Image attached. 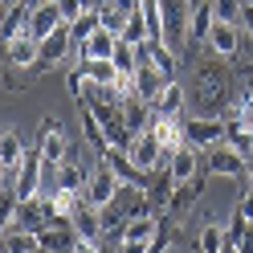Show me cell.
I'll return each instance as SVG.
<instances>
[{"label":"cell","mask_w":253,"mask_h":253,"mask_svg":"<svg viewBox=\"0 0 253 253\" xmlns=\"http://www.w3.org/2000/svg\"><path fill=\"white\" fill-rule=\"evenodd\" d=\"M41 180H45V160L37 147H25L21 164L12 168V192H17V200H33L41 196Z\"/></svg>","instance_id":"1"},{"label":"cell","mask_w":253,"mask_h":253,"mask_svg":"<svg viewBox=\"0 0 253 253\" xmlns=\"http://www.w3.org/2000/svg\"><path fill=\"white\" fill-rule=\"evenodd\" d=\"M37 151H41V160L53 164V168L70 155V135H66V123L61 119H41V126H37Z\"/></svg>","instance_id":"2"},{"label":"cell","mask_w":253,"mask_h":253,"mask_svg":"<svg viewBox=\"0 0 253 253\" xmlns=\"http://www.w3.org/2000/svg\"><path fill=\"white\" fill-rule=\"evenodd\" d=\"M245 164H249V160H245V155L237 151V147H229L225 139H220L216 147H209V171H212V176H225V180H241L245 171H249Z\"/></svg>","instance_id":"3"},{"label":"cell","mask_w":253,"mask_h":253,"mask_svg":"<svg viewBox=\"0 0 253 253\" xmlns=\"http://www.w3.org/2000/svg\"><path fill=\"white\" fill-rule=\"evenodd\" d=\"M70 45H74L70 25H61V29H53L49 37H41V57H37L33 74H45V70H53L57 61H66V57H70Z\"/></svg>","instance_id":"4"},{"label":"cell","mask_w":253,"mask_h":253,"mask_svg":"<svg viewBox=\"0 0 253 253\" xmlns=\"http://www.w3.org/2000/svg\"><path fill=\"white\" fill-rule=\"evenodd\" d=\"M0 53H4V66H12V70H33L37 57H41V41L33 33H21L8 45H0Z\"/></svg>","instance_id":"5"},{"label":"cell","mask_w":253,"mask_h":253,"mask_svg":"<svg viewBox=\"0 0 253 253\" xmlns=\"http://www.w3.org/2000/svg\"><path fill=\"white\" fill-rule=\"evenodd\" d=\"M184 139L192 147H216L225 139V119H209V115L184 119Z\"/></svg>","instance_id":"6"},{"label":"cell","mask_w":253,"mask_h":253,"mask_svg":"<svg viewBox=\"0 0 253 253\" xmlns=\"http://www.w3.org/2000/svg\"><path fill=\"white\" fill-rule=\"evenodd\" d=\"M164 4V41L180 49L188 37V0H160Z\"/></svg>","instance_id":"7"},{"label":"cell","mask_w":253,"mask_h":253,"mask_svg":"<svg viewBox=\"0 0 253 253\" xmlns=\"http://www.w3.org/2000/svg\"><path fill=\"white\" fill-rule=\"evenodd\" d=\"M115 188H119V176L110 171L106 160H98V164H94V171H90V180H86V192H82V196H86L90 204H98V209H102V204H110Z\"/></svg>","instance_id":"8"},{"label":"cell","mask_w":253,"mask_h":253,"mask_svg":"<svg viewBox=\"0 0 253 253\" xmlns=\"http://www.w3.org/2000/svg\"><path fill=\"white\" fill-rule=\"evenodd\" d=\"M196 171H200V147H192L184 139V143L168 155V176H171V184H188Z\"/></svg>","instance_id":"9"},{"label":"cell","mask_w":253,"mask_h":253,"mask_svg":"<svg viewBox=\"0 0 253 253\" xmlns=\"http://www.w3.org/2000/svg\"><path fill=\"white\" fill-rule=\"evenodd\" d=\"M200 188H204V171H196L188 184H171V192H168V204H164V212L171 220H180L188 216V209H192V200L200 196Z\"/></svg>","instance_id":"10"},{"label":"cell","mask_w":253,"mask_h":253,"mask_svg":"<svg viewBox=\"0 0 253 253\" xmlns=\"http://www.w3.org/2000/svg\"><path fill=\"white\" fill-rule=\"evenodd\" d=\"M53 220V204H49V196H33V200H17V225L21 229H29V233H37V229H45Z\"/></svg>","instance_id":"11"},{"label":"cell","mask_w":253,"mask_h":253,"mask_svg":"<svg viewBox=\"0 0 253 253\" xmlns=\"http://www.w3.org/2000/svg\"><path fill=\"white\" fill-rule=\"evenodd\" d=\"M29 17H33V4L29 0H17V4L0 8V45H8L12 37L29 33Z\"/></svg>","instance_id":"12"},{"label":"cell","mask_w":253,"mask_h":253,"mask_svg":"<svg viewBox=\"0 0 253 253\" xmlns=\"http://www.w3.org/2000/svg\"><path fill=\"white\" fill-rule=\"evenodd\" d=\"M70 220H74L78 241H98V237L106 233V225H102V209H98V204H90L86 196H82V204H78V212H74Z\"/></svg>","instance_id":"13"},{"label":"cell","mask_w":253,"mask_h":253,"mask_svg":"<svg viewBox=\"0 0 253 253\" xmlns=\"http://www.w3.org/2000/svg\"><path fill=\"white\" fill-rule=\"evenodd\" d=\"M196 86H200V98L204 102H220L229 94V74L216 66V61H204L196 70Z\"/></svg>","instance_id":"14"},{"label":"cell","mask_w":253,"mask_h":253,"mask_svg":"<svg viewBox=\"0 0 253 253\" xmlns=\"http://www.w3.org/2000/svg\"><path fill=\"white\" fill-rule=\"evenodd\" d=\"M131 86H135L139 98L155 102V94L168 86V74H164V70H155V66H151V57H143V61L135 66V74H131Z\"/></svg>","instance_id":"15"},{"label":"cell","mask_w":253,"mask_h":253,"mask_svg":"<svg viewBox=\"0 0 253 253\" xmlns=\"http://www.w3.org/2000/svg\"><path fill=\"white\" fill-rule=\"evenodd\" d=\"M209 49H212L216 57H233L237 49H241V29L229 25V21H212V29H209Z\"/></svg>","instance_id":"16"},{"label":"cell","mask_w":253,"mask_h":253,"mask_svg":"<svg viewBox=\"0 0 253 253\" xmlns=\"http://www.w3.org/2000/svg\"><path fill=\"white\" fill-rule=\"evenodd\" d=\"M147 131H155V139L164 143L168 155L184 143V119H180V115H155V123L147 126Z\"/></svg>","instance_id":"17"},{"label":"cell","mask_w":253,"mask_h":253,"mask_svg":"<svg viewBox=\"0 0 253 253\" xmlns=\"http://www.w3.org/2000/svg\"><path fill=\"white\" fill-rule=\"evenodd\" d=\"M212 21V0H188V37L192 41H209Z\"/></svg>","instance_id":"18"},{"label":"cell","mask_w":253,"mask_h":253,"mask_svg":"<svg viewBox=\"0 0 253 253\" xmlns=\"http://www.w3.org/2000/svg\"><path fill=\"white\" fill-rule=\"evenodd\" d=\"M102 160H106V164H110V171L119 176V184H143V188H147V171H139V168L131 164V155H126V151L106 147V151H102Z\"/></svg>","instance_id":"19"},{"label":"cell","mask_w":253,"mask_h":253,"mask_svg":"<svg viewBox=\"0 0 253 253\" xmlns=\"http://www.w3.org/2000/svg\"><path fill=\"white\" fill-rule=\"evenodd\" d=\"M61 25H66V21H61L57 4H53V0H41V4L33 8V17H29V33L41 41V37H49L53 29H61Z\"/></svg>","instance_id":"20"},{"label":"cell","mask_w":253,"mask_h":253,"mask_svg":"<svg viewBox=\"0 0 253 253\" xmlns=\"http://www.w3.org/2000/svg\"><path fill=\"white\" fill-rule=\"evenodd\" d=\"M115 45H119V33H110V29H98L90 41L78 45V66H82L86 57H115Z\"/></svg>","instance_id":"21"},{"label":"cell","mask_w":253,"mask_h":253,"mask_svg":"<svg viewBox=\"0 0 253 253\" xmlns=\"http://www.w3.org/2000/svg\"><path fill=\"white\" fill-rule=\"evenodd\" d=\"M78 70H82L90 82H102V86H115L119 78H123V70L115 66V57H86Z\"/></svg>","instance_id":"22"},{"label":"cell","mask_w":253,"mask_h":253,"mask_svg":"<svg viewBox=\"0 0 253 253\" xmlns=\"http://www.w3.org/2000/svg\"><path fill=\"white\" fill-rule=\"evenodd\" d=\"M0 241H4V249H8V253H37V249H41V245H37V233L21 229L17 220H12V225L0 233Z\"/></svg>","instance_id":"23"},{"label":"cell","mask_w":253,"mask_h":253,"mask_svg":"<svg viewBox=\"0 0 253 253\" xmlns=\"http://www.w3.org/2000/svg\"><path fill=\"white\" fill-rule=\"evenodd\" d=\"M151 110H155V115H180V110H184V86L168 78V86H164L160 94H155Z\"/></svg>","instance_id":"24"},{"label":"cell","mask_w":253,"mask_h":253,"mask_svg":"<svg viewBox=\"0 0 253 253\" xmlns=\"http://www.w3.org/2000/svg\"><path fill=\"white\" fill-rule=\"evenodd\" d=\"M21 155H25V139H21V131H17V126H4V131H0V164L17 168Z\"/></svg>","instance_id":"25"},{"label":"cell","mask_w":253,"mask_h":253,"mask_svg":"<svg viewBox=\"0 0 253 253\" xmlns=\"http://www.w3.org/2000/svg\"><path fill=\"white\" fill-rule=\"evenodd\" d=\"M143 57H151V66L164 70L168 78H171V70H176V49H171L168 41H147L143 45Z\"/></svg>","instance_id":"26"},{"label":"cell","mask_w":253,"mask_h":253,"mask_svg":"<svg viewBox=\"0 0 253 253\" xmlns=\"http://www.w3.org/2000/svg\"><path fill=\"white\" fill-rule=\"evenodd\" d=\"M102 29V17H98V8H86L82 17H78L74 25H70V33H74V45H82V41H90L94 33Z\"/></svg>","instance_id":"27"},{"label":"cell","mask_w":253,"mask_h":253,"mask_svg":"<svg viewBox=\"0 0 253 253\" xmlns=\"http://www.w3.org/2000/svg\"><path fill=\"white\" fill-rule=\"evenodd\" d=\"M196 245H200V253H220V249L229 245V229L225 225H204Z\"/></svg>","instance_id":"28"},{"label":"cell","mask_w":253,"mask_h":253,"mask_svg":"<svg viewBox=\"0 0 253 253\" xmlns=\"http://www.w3.org/2000/svg\"><path fill=\"white\" fill-rule=\"evenodd\" d=\"M139 61H143V49L119 37V45H115V66H119L123 74H135V66H139Z\"/></svg>","instance_id":"29"},{"label":"cell","mask_w":253,"mask_h":253,"mask_svg":"<svg viewBox=\"0 0 253 253\" xmlns=\"http://www.w3.org/2000/svg\"><path fill=\"white\" fill-rule=\"evenodd\" d=\"M53 204V216H74L78 204H82V192H74V188H57V192L49 196Z\"/></svg>","instance_id":"30"},{"label":"cell","mask_w":253,"mask_h":253,"mask_svg":"<svg viewBox=\"0 0 253 253\" xmlns=\"http://www.w3.org/2000/svg\"><path fill=\"white\" fill-rule=\"evenodd\" d=\"M225 143L237 147L249 160V155H253V131H249V126H237V123H225Z\"/></svg>","instance_id":"31"},{"label":"cell","mask_w":253,"mask_h":253,"mask_svg":"<svg viewBox=\"0 0 253 253\" xmlns=\"http://www.w3.org/2000/svg\"><path fill=\"white\" fill-rule=\"evenodd\" d=\"M123 41H131V45H139V49H143V45L151 41V33H147V21H143V12H131V17H126V29H123Z\"/></svg>","instance_id":"32"},{"label":"cell","mask_w":253,"mask_h":253,"mask_svg":"<svg viewBox=\"0 0 253 253\" xmlns=\"http://www.w3.org/2000/svg\"><path fill=\"white\" fill-rule=\"evenodd\" d=\"M98 17H102V29H110V33H119V37H123V29H126V17H131V12L106 0V4H98Z\"/></svg>","instance_id":"33"},{"label":"cell","mask_w":253,"mask_h":253,"mask_svg":"<svg viewBox=\"0 0 253 253\" xmlns=\"http://www.w3.org/2000/svg\"><path fill=\"white\" fill-rule=\"evenodd\" d=\"M241 0H212V17L216 21H229V25H241Z\"/></svg>","instance_id":"34"},{"label":"cell","mask_w":253,"mask_h":253,"mask_svg":"<svg viewBox=\"0 0 253 253\" xmlns=\"http://www.w3.org/2000/svg\"><path fill=\"white\" fill-rule=\"evenodd\" d=\"M12 220H17V192H12V184L0 192V233H4Z\"/></svg>","instance_id":"35"},{"label":"cell","mask_w":253,"mask_h":253,"mask_svg":"<svg viewBox=\"0 0 253 253\" xmlns=\"http://www.w3.org/2000/svg\"><path fill=\"white\" fill-rule=\"evenodd\" d=\"M53 4H57V12H61V21H66V25H74V21L86 12L82 0H53Z\"/></svg>","instance_id":"36"},{"label":"cell","mask_w":253,"mask_h":253,"mask_svg":"<svg viewBox=\"0 0 253 253\" xmlns=\"http://www.w3.org/2000/svg\"><path fill=\"white\" fill-rule=\"evenodd\" d=\"M249 229H253L249 220H245L241 212H233V220H229V241H233V245H241L245 237H249Z\"/></svg>","instance_id":"37"},{"label":"cell","mask_w":253,"mask_h":253,"mask_svg":"<svg viewBox=\"0 0 253 253\" xmlns=\"http://www.w3.org/2000/svg\"><path fill=\"white\" fill-rule=\"evenodd\" d=\"M151 241H139V237H119L115 241V253H147Z\"/></svg>","instance_id":"38"},{"label":"cell","mask_w":253,"mask_h":253,"mask_svg":"<svg viewBox=\"0 0 253 253\" xmlns=\"http://www.w3.org/2000/svg\"><path fill=\"white\" fill-rule=\"evenodd\" d=\"M70 94H74V98H82V94H86V74L82 70H70Z\"/></svg>","instance_id":"39"},{"label":"cell","mask_w":253,"mask_h":253,"mask_svg":"<svg viewBox=\"0 0 253 253\" xmlns=\"http://www.w3.org/2000/svg\"><path fill=\"white\" fill-rule=\"evenodd\" d=\"M237 212H241L249 225H253V188H245V192H241V204H237Z\"/></svg>","instance_id":"40"},{"label":"cell","mask_w":253,"mask_h":253,"mask_svg":"<svg viewBox=\"0 0 253 253\" xmlns=\"http://www.w3.org/2000/svg\"><path fill=\"white\" fill-rule=\"evenodd\" d=\"M241 29H245V37L253 41V4H245V8H241Z\"/></svg>","instance_id":"41"},{"label":"cell","mask_w":253,"mask_h":253,"mask_svg":"<svg viewBox=\"0 0 253 253\" xmlns=\"http://www.w3.org/2000/svg\"><path fill=\"white\" fill-rule=\"evenodd\" d=\"M21 86H25V78H17V70L8 66L4 70V90H21Z\"/></svg>","instance_id":"42"},{"label":"cell","mask_w":253,"mask_h":253,"mask_svg":"<svg viewBox=\"0 0 253 253\" xmlns=\"http://www.w3.org/2000/svg\"><path fill=\"white\" fill-rule=\"evenodd\" d=\"M98 249H102L98 241H78V245H74L70 253H98Z\"/></svg>","instance_id":"43"},{"label":"cell","mask_w":253,"mask_h":253,"mask_svg":"<svg viewBox=\"0 0 253 253\" xmlns=\"http://www.w3.org/2000/svg\"><path fill=\"white\" fill-rule=\"evenodd\" d=\"M8 176H12V168H8V164H0V192L8 188Z\"/></svg>","instance_id":"44"},{"label":"cell","mask_w":253,"mask_h":253,"mask_svg":"<svg viewBox=\"0 0 253 253\" xmlns=\"http://www.w3.org/2000/svg\"><path fill=\"white\" fill-rule=\"evenodd\" d=\"M110 4H119V8H126V12H135V8H139V0H110Z\"/></svg>","instance_id":"45"},{"label":"cell","mask_w":253,"mask_h":253,"mask_svg":"<svg viewBox=\"0 0 253 253\" xmlns=\"http://www.w3.org/2000/svg\"><path fill=\"white\" fill-rule=\"evenodd\" d=\"M220 253H241V249H237V245H233V241H229V245H225V249H220Z\"/></svg>","instance_id":"46"},{"label":"cell","mask_w":253,"mask_h":253,"mask_svg":"<svg viewBox=\"0 0 253 253\" xmlns=\"http://www.w3.org/2000/svg\"><path fill=\"white\" fill-rule=\"evenodd\" d=\"M82 4H86V8H98V0H82Z\"/></svg>","instance_id":"47"},{"label":"cell","mask_w":253,"mask_h":253,"mask_svg":"<svg viewBox=\"0 0 253 253\" xmlns=\"http://www.w3.org/2000/svg\"><path fill=\"white\" fill-rule=\"evenodd\" d=\"M8 4H17V0H0V8H8Z\"/></svg>","instance_id":"48"},{"label":"cell","mask_w":253,"mask_h":253,"mask_svg":"<svg viewBox=\"0 0 253 253\" xmlns=\"http://www.w3.org/2000/svg\"><path fill=\"white\" fill-rule=\"evenodd\" d=\"M245 176H249V188H253V168H249V171H245Z\"/></svg>","instance_id":"49"},{"label":"cell","mask_w":253,"mask_h":253,"mask_svg":"<svg viewBox=\"0 0 253 253\" xmlns=\"http://www.w3.org/2000/svg\"><path fill=\"white\" fill-rule=\"evenodd\" d=\"M0 253H8V249H4V241H0Z\"/></svg>","instance_id":"50"},{"label":"cell","mask_w":253,"mask_h":253,"mask_svg":"<svg viewBox=\"0 0 253 253\" xmlns=\"http://www.w3.org/2000/svg\"><path fill=\"white\" fill-rule=\"evenodd\" d=\"M249 86H253V70H249Z\"/></svg>","instance_id":"51"},{"label":"cell","mask_w":253,"mask_h":253,"mask_svg":"<svg viewBox=\"0 0 253 253\" xmlns=\"http://www.w3.org/2000/svg\"><path fill=\"white\" fill-rule=\"evenodd\" d=\"M98 4H106V0H98Z\"/></svg>","instance_id":"52"}]
</instances>
